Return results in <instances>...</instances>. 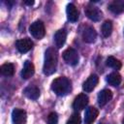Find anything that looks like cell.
Masks as SVG:
<instances>
[{"label": "cell", "instance_id": "cell-7", "mask_svg": "<svg viewBox=\"0 0 124 124\" xmlns=\"http://www.w3.org/2000/svg\"><path fill=\"white\" fill-rule=\"evenodd\" d=\"M26 111L20 108H15L12 112V119L14 124H25L26 122Z\"/></svg>", "mask_w": 124, "mask_h": 124}, {"label": "cell", "instance_id": "cell-21", "mask_svg": "<svg viewBox=\"0 0 124 124\" xmlns=\"http://www.w3.org/2000/svg\"><path fill=\"white\" fill-rule=\"evenodd\" d=\"M101 31H102V34L104 37H108L110 36L111 34V31H112V22L110 20H106L103 24H102V27H101Z\"/></svg>", "mask_w": 124, "mask_h": 124}, {"label": "cell", "instance_id": "cell-22", "mask_svg": "<svg viewBox=\"0 0 124 124\" xmlns=\"http://www.w3.org/2000/svg\"><path fill=\"white\" fill-rule=\"evenodd\" d=\"M79 123H80V116L78 112L73 113L67 121V124H79Z\"/></svg>", "mask_w": 124, "mask_h": 124}, {"label": "cell", "instance_id": "cell-18", "mask_svg": "<svg viewBox=\"0 0 124 124\" xmlns=\"http://www.w3.org/2000/svg\"><path fill=\"white\" fill-rule=\"evenodd\" d=\"M107 82L112 86H118L121 82V76L116 73V72H113V73H110L109 75L107 76Z\"/></svg>", "mask_w": 124, "mask_h": 124}, {"label": "cell", "instance_id": "cell-1", "mask_svg": "<svg viewBox=\"0 0 124 124\" xmlns=\"http://www.w3.org/2000/svg\"><path fill=\"white\" fill-rule=\"evenodd\" d=\"M57 68V52L54 47H48L45 52V61L43 72L46 76H50L55 73Z\"/></svg>", "mask_w": 124, "mask_h": 124}, {"label": "cell", "instance_id": "cell-8", "mask_svg": "<svg viewBox=\"0 0 124 124\" xmlns=\"http://www.w3.org/2000/svg\"><path fill=\"white\" fill-rule=\"evenodd\" d=\"M87 104H88V97L85 94L80 93L75 98L73 103V108L76 110H81L87 106Z\"/></svg>", "mask_w": 124, "mask_h": 124}, {"label": "cell", "instance_id": "cell-12", "mask_svg": "<svg viewBox=\"0 0 124 124\" xmlns=\"http://www.w3.org/2000/svg\"><path fill=\"white\" fill-rule=\"evenodd\" d=\"M98 113H99V111L96 108H94V107L87 108L85 110V114H84V123L85 124H92L96 120Z\"/></svg>", "mask_w": 124, "mask_h": 124}, {"label": "cell", "instance_id": "cell-15", "mask_svg": "<svg viewBox=\"0 0 124 124\" xmlns=\"http://www.w3.org/2000/svg\"><path fill=\"white\" fill-rule=\"evenodd\" d=\"M66 13H67V17L70 21L72 22H76L78 19V16L79 13L78 11V9L76 8V6L72 3L67 5V9H66Z\"/></svg>", "mask_w": 124, "mask_h": 124}, {"label": "cell", "instance_id": "cell-14", "mask_svg": "<svg viewBox=\"0 0 124 124\" xmlns=\"http://www.w3.org/2000/svg\"><path fill=\"white\" fill-rule=\"evenodd\" d=\"M23 94L31 100H37L40 96V90L35 85H29L23 89Z\"/></svg>", "mask_w": 124, "mask_h": 124}, {"label": "cell", "instance_id": "cell-2", "mask_svg": "<svg viewBox=\"0 0 124 124\" xmlns=\"http://www.w3.org/2000/svg\"><path fill=\"white\" fill-rule=\"evenodd\" d=\"M72 85L69 78L59 77L51 82V90L58 96H65L71 91Z\"/></svg>", "mask_w": 124, "mask_h": 124}, {"label": "cell", "instance_id": "cell-13", "mask_svg": "<svg viewBox=\"0 0 124 124\" xmlns=\"http://www.w3.org/2000/svg\"><path fill=\"white\" fill-rule=\"evenodd\" d=\"M34 72H35V69H34V65L26 60L24 62V65H23V68L21 70V78H24V79H28L29 78H31L33 75H34Z\"/></svg>", "mask_w": 124, "mask_h": 124}, {"label": "cell", "instance_id": "cell-19", "mask_svg": "<svg viewBox=\"0 0 124 124\" xmlns=\"http://www.w3.org/2000/svg\"><path fill=\"white\" fill-rule=\"evenodd\" d=\"M0 71H1V74L3 76H6V77H11L14 75V72H15V67L12 63H5L3 64L1 67H0Z\"/></svg>", "mask_w": 124, "mask_h": 124}, {"label": "cell", "instance_id": "cell-23", "mask_svg": "<svg viewBox=\"0 0 124 124\" xmlns=\"http://www.w3.org/2000/svg\"><path fill=\"white\" fill-rule=\"evenodd\" d=\"M58 123V116L55 112H51L47 116V124H57Z\"/></svg>", "mask_w": 124, "mask_h": 124}, {"label": "cell", "instance_id": "cell-20", "mask_svg": "<svg viewBox=\"0 0 124 124\" xmlns=\"http://www.w3.org/2000/svg\"><path fill=\"white\" fill-rule=\"evenodd\" d=\"M106 65H107L108 67H110V68L115 69V70H119V69L121 68V66H122L121 62H120L118 59H116L115 57H113V56H108V57L107 58Z\"/></svg>", "mask_w": 124, "mask_h": 124}, {"label": "cell", "instance_id": "cell-10", "mask_svg": "<svg viewBox=\"0 0 124 124\" xmlns=\"http://www.w3.org/2000/svg\"><path fill=\"white\" fill-rule=\"evenodd\" d=\"M111 98H112V92L109 89H103L98 93L97 101L100 107H104L111 100Z\"/></svg>", "mask_w": 124, "mask_h": 124}, {"label": "cell", "instance_id": "cell-5", "mask_svg": "<svg viewBox=\"0 0 124 124\" xmlns=\"http://www.w3.org/2000/svg\"><path fill=\"white\" fill-rule=\"evenodd\" d=\"M84 12H85V16L92 21H99L103 16L101 10L95 6H90V5L87 6Z\"/></svg>", "mask_w": 124, "mask_h": 124}, {"label": "cell", "instance_id": "cell-25", "mask_svg": "<svg viewBox=\"0 0 124 124\" xmlns=\"http://www.w3.org/2000/svg\"><path fill=\"white\" fill-rule=\"evenodd\" d=\"M122 123H123V124H124V118H123V120H122Z\"/></svg>", "mask_w": 124, "mask_h": 124}, {"label": "cell", "instance_id": "cell-26", "mask_svg": "<svg viewBox=\"0 0 124 124\" xmlns=\"http://www.w3.org/2000/svg\"><path fill=\"white\" fill-rule=\"evenodd\" d=\"M99 124H104V123H101V122H100V123H99Z\"/></svg>", "mask_w": 124, "mask_h": 124}, {"label": "cell", "instance_id": "cell-3", "mask_svg": "<svg viewBox=\"0 0 124 124\" xmlns=\"http://www.w3.org/2000/svg\"><path fill=\"white\" fill-rule=\"evenodd\" d=\"M29 32H30V34H31L34 38H36V39H38V40L42 39V38L45 36V34H46L45 25H44L43 21H41V20H36V21H34V22L29 26Z\"/></svg>", "mask_w": 124, "mask_h": 124}, {"label": "cell", "instance_id": "cell-24", "mask_svg": "<svg viewBox=\"0 0 124 124\" xmlns=\"http://www.w3.org/2000/svg\"><path fill=\"white\" fill-rule=\"evenodd\" d=\"M24 4H26V5H33L34 1H24Z\"/></svg>", "mask_w": 124, "mask_h": 124}, {"label": "cell", "instance_id": "cell-6", "mask_svg": "<svg viewBox=\"0 0 124 124\" xmlns=\"http://www.w3.org/2000/svg\"><path fill=\"white\" fill-rule=\"evenodd\" d=\"M16 46L17 48V50L21 53H25L27 51H29L32 46H33V42L31 39L29 38H24V39H20L17 40L16 42Z\"/></svg>", "mask_w": 124, "mask_h": 124}, {"label": "cell", "instance_id": "cell-9", "mask_svg": "<svg viewBox=\"0 0 124 124\" xmlns=\"http://www.w3.org/2000/svg\"><path fill=\"white\" fill-rule=\"evenodd\" d=\"M96 38H97V33L93 27L87 26L82 31V39L85 43L92 44L96 41Z\"/></svg>", "mask_w": 124, "mask_h": 124}, {"label": "cell", "instance_id": "cell-27", "mask_svg": "<svg viewBox=\"0 0 124 124\" xmlns=\"http://www.w3.org/2000/svg\"><path fill=\"white\" fill-rule=\"evenodd\" d=\"M123 33H124V31H123Z\"/></svg>", "mask_w": 124, "mask_h": 124}, {"label": "cell", "instance_id": "cell-16", "mask_svg": "<svg viewBox=\"0 0 124 124\" xmlns=\"http://www.w3.org/2000/svg\"><path fill=\"white\" fill-rule=\"evenodd\" d=\"M66 37H67V33L64 29H60L54 34V43L58 48L63 46L66 41Z\"/></svg>", "mask_w": 124, "mask_h": 124}, {"label": "cell", "instance_id": "cell-4", "mask_svg": "<svg viewBox=\"0 0 124 124\" xmlns=\"http://www.w3.org/2000/svg\"><path fill=\"white\" fill-rule=\"evenodd\" d=\"M62 56H63L64 61L71 66H76L79 60L78 53L72 47H68L67 49H65L62 53Z\"/></svg>", "mask_w": 124, "mask_h": 124}, {"label": "cell", "instance_id": "cell-17", "mask_svg": "<svg viewBox=\"0 0 124 124\" xmlns=\"http://www.w3.org/2000/svg\"><path fill=\"white\" fill-rule=\"evenodd\" d=\"M108 10L113 14L124 12V0H114L108 5Z\"/></svg>", "mask_w": 124, "mask_h": 124}, {"label": "cell", "instance_id": "cell-11", "mask_svg": "<svg viewBox=\"0 0 124 124\" xmlns=\"http://www.w3.org/2000/svg\"><path fill=\"white\" fill-rule=\"evenodd\" d=\"M98 81H99L98 76H96V75H91V76H89V78L83 82V84H82V89H83L85 92H90V91H92V90L95 88V86L97 85Z\"/></svg>", "mask_w": 124, "mask_h": 124}]
</instances>
